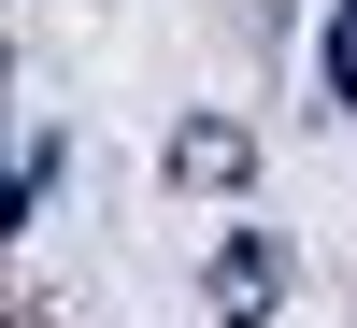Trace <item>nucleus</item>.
Here are the masks:
<instances>
[{"label": "nucleus", "instance_id": "f257e3e1", "mask_svg": "<svg viewBox=\"0 0 357 328\" xmlns=\"http://www.w3.org/2000/svg\"><path fill=\"white\" fill-rule=\"evenodd\" d=\"M172 171H186V186H243V171H257V143L229 129V114H186V143H172Z\"/></svg>", "mask_w": 357, "mask_h": 328}, {"label": "nucleus", "instance_id": "f03ea898", "mask_svg": "<svg viewBox=\"0 0 357 328\" xmlns=\"http://www.w3.org/2000/svg\"><path fill=\"white\" fill-rule=\"evenodd\" d=\"M272 286H286V243L272 228H229L215 243V300H272Z\"/></svg>", "mask_w": 357, "mask_h": 328}, {"label": "nucleus", "instance_id": "7ed1b4c3", "mask_svg": "<svg viewBox=\"0 0 357 328\" xmlns=\"http://www.w3.org/2000/svg\"><path fill=\"white\" fill-rule=\"evenodd\" d=\"M329 100H343V129H357V0H329Z\"/></svg>", "mask_w": 357, "mask_h": 328}]
</instances>
